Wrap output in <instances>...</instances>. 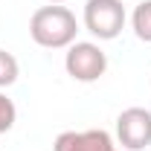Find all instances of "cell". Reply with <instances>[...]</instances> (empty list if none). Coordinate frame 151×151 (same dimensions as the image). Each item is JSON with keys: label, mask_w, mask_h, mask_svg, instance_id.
Listing matches in <instances>:
<instances>
[{"label": "cell", "mask_w": 151, "mask_h": 151, "mask_svg": "<svg viewBox=\"0 0 151 151\" xmlns=\"http://www.w3.org/2000/svg\"><path fill=\"white\" fill-rule=\"evenodd\" d=\"M76 32H78L76 15L67 6H61V3L41 6L32 15V20H29V35L44 50H64V47H70L76 41Z\"/></svg>", "instance_id": "obj_1"}, {"label": "cell", "mask_w": 151, "mask_h": 151, "mask_svg": "<svg viewBox=\"0 0 151 151\" xmlns=\"http://www.w3.org/2000/svg\"><path fill=\"white\" fill-rule=\"evenodd\" d=\"M64 70L70 78L76 81H96L102 78L108 70V55L102 52V47L93 41H73L67 47V55H64Z\"/></svg>", "instance_id": "obj_2"}, {"label": "cell", "mask_w": 151, "mask_h": 151, "mask_svg": "<svg viewBox=\"0 0 151 151\" xmlns=\"http://www.w3.org/2000/svg\"><path fill=\"white\" fill-rule=\"evenodd\" d=\"M84 26L99 41H113L125 26L122 0H87L84 3Z\"/></svg>", "instance_id": "obj_3"}, {"label": "cell", "mask_w": 151, "mask_h": 151, "mask_svg": "<svg viewBox=\"0 0 151 151\" xmlns=\"http://www.w3.org/2000/svg\"><path fill=\"white\" fill-rule=\"evenodd\" d=\"M116 139L128 151H142L151 145V111L145 108H128L116 119Z\"/></svg>", "instance_id": "obj_4"}, {"label": "cell", "mask_w": 151, "mask_h": 151, "mask_svg": "<svg viewBox=\"0 0 151 151\" xmlns=\"http://www.w3.org/2000/svg\"><path fill=\"white\" fill-rule=\"evenodd\" d=\"M52 151H116L113 137L102 128L93 131H64L55 137Z\"/></svg>", "instance_id": "obj_5"}, {"label": "cell", "mask_w": 151, "mask_h": 151, "mask_svg": "<svg viewBox=\"0 0 151 151\" xmlns=\"http://www.w3.org/2000/svg\"><path fill=\"white\" fill-rule=\"evenodd\" d=\"M131 23H134V32L139 41L151 44V0H142L131 15Z\"/></svg>", "instance_id": "obj_6"}, {"label": "cell", "mask_w": 151, "mask_h": 151, "mask_svg": "<svg viewBox=\"0 0 151 151\" xmlns=\"http://www.w3.org/2000/svg\"><path fill=\"white\" fill-rule=\"evenodd\" d=\"M18 73H20L18 58L6 50H0V87H12L18 81Z\"/></svg>", "instance_id": "obj_7"}, {"label": "cell", "mask_w": 151, "mask_h": 151, "mask_svg": "<svg viewBox=\"0 0 151 151\" xmlns=\"http://www.w3.org/2000/svg\"><path fill=\"white\" fill-rule=\"evenodd\" d=\"M15 119H18V108H15V102H12L6 93H0V134L12 131Z\"/></svg>", "instance_id": "obj_8"}, {"label": "cell", "mask_w": 151, "mask_h": 151, "mask_svg": "<svg viewBox=\"0 0 151 151\" xmlns=\"http://www.w3.org/2000/svg\"><path fill=\"white\" fill-rule=\"evenodd\" d=\"M50 3H64V0H50Z\"/></svg>", "instance_id": "obj_9"}]
</instances>
